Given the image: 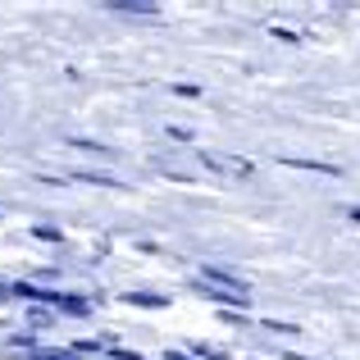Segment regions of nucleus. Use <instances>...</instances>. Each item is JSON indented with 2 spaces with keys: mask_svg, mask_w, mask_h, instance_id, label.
Listing matches in <instances>:
<instances>
[{
  "mask_svg": "<svg viewBox=\"0 0 360 360\" xmlns=\"http://www.w3.org/2000/svg\"><path fill=\"white\" fill-rule=\"evenodd\" d=\"M201 283H205V288H219V292H238V297H246V283H242V278H233L229 269H205V274H201Z\"/></svg>",
  "mask_w": 360,
  "mask_h": 360,
  "instance_id": "f03ea898",
  "label": "nucleus"
},
{
  "mask_svg": "<svg viewBox=\"0 0 360 360\" xmlns=\"http://www.w3.org/2000/svg\"><path fill=\"white\" fill-rule=\"evenodd\" d=\"M123 301H132V306H165V297H150V292H128Z\"/></svg>",
  "mask_w": 360,
  "mask_h": 360,
  "instance_id": "423d86ee",
  "label": "nucleus"
},
{
  "mask_svg": "<svg viewBox=\"0 0 360 360\" xmlns=\"http://www.w3.org/2000/svg\"><path fill=\"white\" fill-rule=\"evenodd\" d=\"M110 9H115V14H155V5H150V0H115V5H110Z\"/></svg>",
  "mask_w": 360,
  "mask_h": 360,
  "instance_id": "7ed1b4c3",
  "label": "nucleus"
},
{
  "mask_svg": "<svg viewBox=\"0 0 360 360\" xmlns=\"http://www.w3.org/2000/svg\"><path fill=\"white\" fill-rule=\"evenodd\" d=\"M288 360H310V356H292V352H288Z\"/></svg>",
  "mask_w": 360,
  "mask_h": 360,
  "instance_id": "0eeeda50",
  "label": "nucleus"
},
{
  "mask_svg": "<svg viewBox=\"0 0 360 360\" xmlns=\"http://www.w3.org/2000/svg\"><path fill=\"white\" fill-rule=\"evenodd\" d=\"M283 165H288V169H310V174H342V169H333V165H315V160H283Z\"/></svg>",
  "mask_w": 360,
  "mask_h": 360,
  "instance_id": "20e7f679",
  "label": "nucleus"
},
{
  "mask_svg": "<svg viewBox=\"0 0 360 360\" xmlns=\"http://www.w3.org/2000/svg\"><path fill=\"white\" fill-rule=\"evenodd\" d=\"M169 360H187V356H174V352H169Z\"/></svg>",
  "mask_w": 360,
  "mask_h": 360,
  "instance_id": "6e6552de",
  "label": "nucleus"
},
{
  "mask_svg": "<svg viewBox=\"0 0 360 360\" xmlns=\"http://www.w3.org/2000/svg\"><path fill=\"white\" fill-rule=\"evenodd\" d=\"M23 360H78V352H23Z\"/></svg>",
  "mask_w": 360,
  "mask_h": 360,
  "instance_id": "39448f33",
  "label": "nucleus"
},
{
  "mask_svg": "<svg viewBox=\"0 0 360 360\" xmlns=\"http://www.w3.org/2000/svg\"><path fill=\"white\" fill-rule=\"evenodd\" d=\"M201 165H205V169H219V174H233V178H246V174H251V160H238V155H214V150H205Z\"/></svg>",
  "mask_w": 360,
  "mask_h": 360,
  "instance_id": "f257e3e1",
  "label": "nucleus"
}]
</instances>
